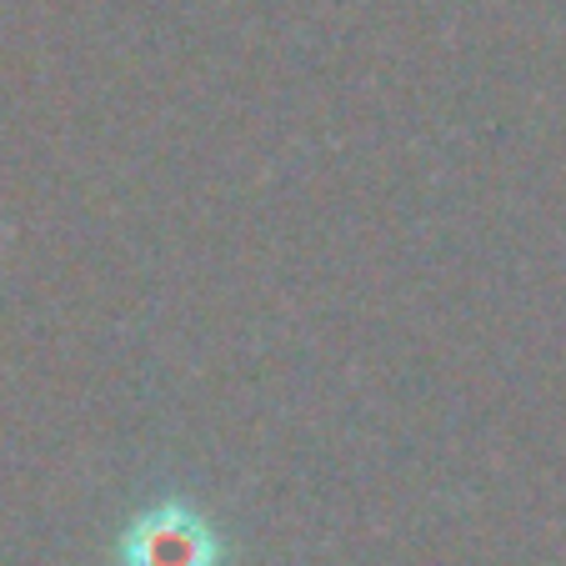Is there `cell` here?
Listing matches in <instances>:
<instances>
[{"label": "cell", "instance_id": "cell-1", "mask_svg": "<svg viewBox=\"0 0 566 566\" xmlns=\"http://www.w3.org/2000/svg\"><path fill=\"white\" fill-rule=\"evenodd\" d=\"M216 546L206 522L176 512H156L146 522H136V532L126 536V566H211Z\"/></svg>", "mask_w": 566, "mask_h": 566}]
</instances>
